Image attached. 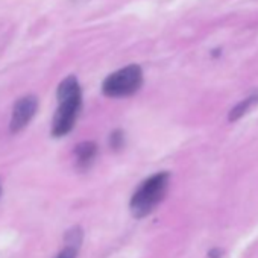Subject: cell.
<instances>
[{
    "mask_svg": "<svg viewBox=\"0 0 258 258\" xmlns=\"http://www.w3.org/2000/svg\"><path fill=\"white\" fill-rule=\"evenodd\" d=\"M56 96L58 109L52 123V136L64 137L73 129L82 106V91L78 79L75 76L66 78L59 84Z\"/></svg>",
    "mask_w": 258,
    "mask_h": 258,
    "instance_id": "1",
    "label": "cell"
},
{
    "mask_svg": "<svg viewBox=\"0 0 258 258\" xmlns=\"http://www.w3.org/2000/svg\"><path fill=\"white\" fill-rule=\"evenodd\" d=\"M75 155H76L78 167L79 169H88L97 155V146L93 142H84V143L76 146Z\"/></svg>",
    "mask_w": 258,
    "mask_h": 258,
    "instance_id": "5",
    "label": "cell"
},
{
    "mask_svg": "<svg viewBox=\"0 0 258 258\" xmlns=\"http://www.w3.org/2000/svg\"><path fill=\"white\" fill-rule=\"evenodd\" d=\"M170 182V173L169 172H158L148 179H145L139 188L134 191L129 208L134 217L143 219L149 216L166 198L167 188Z\"/></svg>",
    "mask_w": 258,
    "mask_h": 258,
    "instance_id": "2",
    "label": "cell"
},
{
    "mask_svg": "<svg viewBox=\"0 0 258 258\" xmlns=\"http://www.w3.org/2000/svg\"><path fill=\"white\" fill-rule=\"evenodd\" d=\"M109 145L114 151H118L124 146V133L120 131V129H117V131H114L111 136H109Z\"/></svg>",
    "mask_w": 258,
    "mask_h": 258,
    "instance_id": "8",
    "label": "cell"
},
{
    "mask_svg": "<svg viewBox=\"0 0 258 258\" xmlns=\"http://www.w3.org/2000/svg\"><path fill=\"white\" fill-rule=\"evenodd\" d=\"M142 85L143 72L140 66H127L109 75L102 84V91L108 97H127L136 94Z\"/></svg>",
    "mask_w": 258,
    "mask_h": 258,
    "instance_id": "3",
    "label": "cell"
},
{
    "mask_svg": "<svg viewBox=\"0 0 258 258\" xmlns=\"http://www.w3.org/2000/svg\"><path fill=\"white\" fill-rule=\"evenodd\" d=\"M37 108H38V100L35 96H25L19 99L13 108V117L10 123L11 133L16 134V133H20L22 129H25L28 123L31 121V118L35 115Z\"/></svg>",
    "mask_w": 258,
    "mask_h": 258,
    "instance_id": "4",
    "label": "cell"
},
{
    "mask_svg": "<svg viewBox=\"0 0 258 258\" xmlns=\"http://www.w3.org/2000/svg\"><path fill=\"white\" fill-rule=\"evenodd\" d=\"M222 253H223V250H220L219 247H216V249H211L208 252V256L210 258H222Z\"/></svg>",
    "mask_w": 258,
    "mask_h": 258,
    "instance_id": "10",
    "label": "cell"
},
{
    "mask_svg": "<svg viewBox=\"0 0 258 258\" xmlns=\"http://www.w3.org/2000/svg\"><path fill=\"white\" fill-rule=\"evenodd\" d=\"M82 229L79 226H75L72 228L70 231L66 232V244L67 246H73V247H81V243H82Z\"/></svg>",
    "mask_w": 258,
    "mask_h": 258,
    "instance_id": "7",
    "label": "cell"
},
{
    "mask_svg": "<svg viewBox=\"0 0 258 258\" xmlns=\"http://www.w3.org/2000/svg\"><path fill=\"white\" fill-rule=\"evenodd\" d=\"M255 103H258V93H255V94H252L250 97H247V99H244V100H241L240 103H237L232 109H231V112H229V120L231 121H235V120H238L241 115H244Z\"/></svg>",
    "mask_w": 258,
    "mask_h": 258,
    "instance_id": "6",
    "label": "cell"
},
{
    "mask_svg": "<svg viewBox=\"0 0 258 258\" xmlns=\"http://www.w3.org/2000/svg\"><path fill=\"white\" fill-rule=\"evenodd\" d=\"M78 247H73V246H67L59 252V255L56 258H76L78 256Z\"/></svg>",
    "mask_w": 258,
    "mask_h": 258,
    "instance_id": "9",
    "label": "cell"
}]
</instances>
